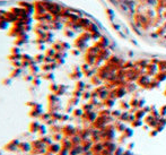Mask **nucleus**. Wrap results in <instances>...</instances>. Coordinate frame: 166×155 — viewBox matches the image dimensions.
<instances>
[{
    "instance_id": "obj_1",
    "label": "nucleus",
    "mask_w": 166,
    "mask_h": 155,
    "mask_svg": "<svg viewBox=\"0 0 166 155\" xmlns=\"http://www.w3.org/2000/svg\"><path fill=\"white\" fill-rule=\"evenodd\" d=\"M3 17H5V19H6L8 23H14V22L18 18V17H17L14 13H12V12H5Z\"/></svg>"
},
{
    "instance_id": "obj_2",
    "label": "nucleus",
    "mask_w": 166,
    "mask_h": 155,
    "mask_svg": "<svg viewBox=\"0 0 166 155\" xmlns=\"http://www.w3.org/2000/svg\"><path fill=\"white\" fill-rule=\"evenodd\" d=\"M29 68V70H31V74L33 75V76H35V75H38V73L41 70V68L38 66V64L36 62H33L32 65L28 67Z\"/></svg>"
},
{
    "instance_id": "obj_3",
    "label": "nucleus",
    "mask_w": 166,
    "mask_h": 155,
    "mask_svg": "<svg viewBox=\"0 0 166 155\" xmlns=\"http://www.w3.org/2000/svg\"><path fill=\"white\" fill-rule=\"evenodd\" d=\"M38 128H40V123L38 121H33L31 125H29V131L31 132H38Z\"/></svg>"
},
{
    "instance_id": "obj_4",
    "label": "nucleus",
    "mask_w": 166,
    "mask_h": 155,
    "mask_svg": "<svg viewBox=\"0 0 166 155\" xmlns=\"http://www.w3.org/2000/svg\"><path fill=\"white\" fill-rule=\"evenodd\" d=\"M18 147L22 150V151H25V152H29L32 150V146L28 144V143H19Z\"/></svg>"
},
{
    "instance_id": "obj_5",
    "label": "nucleus",
    "mask_w": 166,
    "mask_h": 155,
    "mask_svg": "<svg viewBox=\"0 0 166 155\" xmlns=\"http://www.w3.org/2000/svg\"><path fill=\"white\" fill-rule=\"evenodd\" d=\"M22 58H23V54L22 53H17V54H9L8 56V59L10 60V61H16V60H22Z\"/></svg>"
},
{
    "instance_id": "obj_6",
    "label": "nucleus",
    "mask_w": 166,
    "mask_h": 155,
    "mask_svg": "<svg viewBox=\"0 0 166 155\" xmlns=\"http://www.w3.org/2000/svg\"><path fill=\"white\" fill-rule=\"evenodd\" d=\"M22 73H23V68H14V70L12 71V74H10V78L18 77Z\"/></svg>"
},
{
    "instance_id": "obj_7",
    "label": "nucleus",
    "mask_w": 166,
    "mask_h": 155,
    "mask_svg": "<svg viewBox=\"0 0 166 155\" xmlns=\"http://www.w3.org/2000/svg\"><path fill=\"white\" fill-rule=\"evenodd\" d=\"M44 58H45V54H43V53H38V54H36V56L34 57V61H35L36 64H41V62H43V61H44Z\"/></svg>"
},
{
    "instance_id": "obj_8",
    "label": "nucleus",
    "mask_w": 166,
    "mask_h": 155,
    "mask_svg": "<svg viewBox=\"0 0 166 155\" xmlns=\"http://www.w3.org/2000/svg\"><path fill=\"white\" fill-rule=\"evenodd\" d=\"M42 78L45 79V80H53L54 76H53V74H52L51 71H49V73H44V74L42 75Z\"/></svg>"
},
{
    "instance_id": "obj_9",
    "label": "nucleus",
    "mask_w": 166,
    "mask_h": 155,
    "mask_svg": "<svg viewBox=\"0 0 166 155\" xmlns=\"http://www.w3.org/2000/svg\"><path fill=\"white\" fill-rule=\"evenodd\" d=\"M48 99H49V102L50 103H55V102H58L59 101V99H58V95H55V94H50L49 96H48Z\"/></svg>"
},
{
    "instance_id": "obj_10",
    "label": "nucleus",
    "mask_w": 166,
    "mask_h": 155,
    "mask_svg": "<svg viewBox=\"0 0 166 155\" xmlns=\"http://www.w3.org/2000/svg\"><path fill=\"white\" fill-rule=\"evenodd\" d=\"M8 22L3 18V19H0V29H7L8 28Z\"/></svg>"
},
{
    "instance_id": "obj_11",
    "label": "nucleus",
    "mask_w": 166,
    "mask_h": 155,
    "mask_svg": "<svg viewBox=\"0 0 166 155\" xmlns=\"http://www.w3.org/2000/svg\"><path fill=\"white\" fill-rule=\"evenodd\" d=\"M32 84H33L34 86H38V85L41 84V76L35 75L34 78H33V80H32Z\"/></svg>"
},
{
    "instance_id": "obj_12",
    "label": "nucleus",
    "mask_w": 166,
    "mask_h": 155,
    "mask_svg": "<svg viewBox=\"0 0 166 155\" xmlns=\"http://www.w3.org/2000/svg\"><path fill=\"white\" fill-rule=\"evenodd\" d=\"M44 73H49V71H51L52 70V67H51V64H43L42 66V68H41Z\"/></svg>"
},
{
    "instance_id": "obj_13",
    "label": "nucleus",
    "mask_w": 166,
    "mask_h": 155,
    "mask_svg": "<svg viewBox=\"0 0 166 155\" xmlns=\"http://www.w3.org/2000/svg\"><path fill=\"white\" fill-rule=\"evenodd\" d=\"M55 53H57V51H55L53 48H51V49H48V50H45V56H48V57H51V58H53V57L55 56Z\"/></svg>"
},
{
    "instance_id": "obj_14",
    "label": "nucleus",
    "mask_w": 166,
    "mask_h": 155,
    "mask_svg": "<svg viewBox=\"0 0 166 155\" xmlns=\"http://www.w3.org/2000/svg\"><path fill=\"white\" fill-rule=\"evenodd\" d=\"M38 132L41 136H44V135L46 134V127H45V125H40V128H38Z\"/></svg>"
},
{
    "instance_id": "obj_15",
    "label": "nucleus",
    "mask_w": 166,
    "mask_h": 155,
    "mask_svg": "<svg viewBox=\"0 0 166 155\" xmlns=\"http://www.w3.org/2000/svg\"><path fill=\"white\" fill-rule=\"evenodd\" d=\"M59 150H60V146H59V145H54V144H50V145H49V151H52V153H53V152L55 153V152H58Z\"/></svg>"
},
{
    "instance_id": "obj_16",
    "label": "nucleus",
    "mask_w": 166,
    "mask_h": 155,
    "mask_svg": "<svg viewBox=\"0 0 166 155\" xmlns=\"http://www.w3.org/2000/svg\"><path fill=\"white\" fill-rule=\"evenodd\" d=\"M43 121H48V120H50L51 119V113H42V116L40 117Z\"/></svg>"
},
{
    "instance_id": "obj_17",
    "label": "nucleus",
    "mask_w": 166,
    "mask_h": 155,
    "mask_svg": "<svg viewBox=\"0 0 166 155\" xmlns=\"http://www.w3.org/2000/svg\"><path fill=\"white\" fill-rule=\"evenodd\" d=\"M12 65L14 68H22V60H16V61H12Z\"/></svg>"
},
{
    "instance_id": "obj_18",
    "label": "nucleus",
    "mask_w": 166,
    "mask_h": 155,
    "mask_svg": "<svg viewBox=\"0 0 166 155\" xmlns=\"http://www.w3.org/2000/svg\"><path fill=\"white\" fill-rule=\"evenodd\" d=\"M41 142L43 143V144H46V145H50V144H52L51 139H50L49 137H46V136H43V137L41 138Z\"/></svg>"
},
{
    "instance_id": "obj_19",
    "label": "nucleus",
    "mask_w": 166,
    "mask_h": 155,
    "mask_svg": "<svg viewBox=\"0 0 166 155\" xmlns=\"http://www.w3.org/2000/svg\"><path fill=\"white\" fill-rule=\"evenodd\" d=\"M50 90H51L53 93H57L58 90H59V86L55 85V84H51V85H50Z\"/></svg>"
},
{
    "instance_id": "obj_20",
    "label": "nucleus",
    "mask_w": 166,
    "mask_h": 155,
    "mask_svg": "<svg viewBox=\"0 0 166 155\" xmlns=\"http://www.w3.org/2000/svg\"><path fill=\"white\" fill-rule=\"evenodd\" d=\"M53 60H54L53 58H51V57H48V56H45V58H44V61H43V64H51Z\"/></svg>"
},
{
    "instance_id": "obj_21",
    "label": "nucleus",
    "mask_w": 166,
    "mask_h": 155,
    "mask_svg": "<svg viewBox=\"0 0 166 155\" xmlns=\"http://www.w3.org/2000/svg\"><path fill=\"white\" fill-rule=\"evenodd\" d=\"M12 53H14V54H17V53H20V49H19V47L15 45L14 48H12Z\"/></svg>"
},
{
    "instance_id": "obj_22",
    "label": "nucleus",
    "mask_w": 166,
    "mask_h": 155,
    "mask_svg": "<svg viewBox=\"0 0 166 155\" xmlns=\"http://www.w3.org/2000/svg\"><path fill=\"white\" fill-rule=\"evenodd\" d=\"M33 78H34V76H33L32 74H29V75L24 76V80H26V82H32V80H33Z\"/></svg>"
},
{
    "instance_id": "obj_23",
    "label": "nucleus",
    "mask_w": 166,
    "mask_h": 155,
    "mask_svg": "<svg viewBox=\"0 0 166 155\" xmlns=\"http://www.w3.org/2000/svg\"><path fill=\"white\" fill-rule=\"evenodd\" d=\"M2 84H3V85H10V84H12V78L10 77L5 78V79H3V82H2Z\"/></svg>"
},
{
    "instance_id": "obj_24",
    "label": "nucleus",
    "mask_w": 166,
    "mask_h": 155,
    "mask_svg": "<svg viewBox=\"0 0 166 155\" xmlns=\"http://www.w3.org/2000/svg\"><path fill=\"white\" fill-rule=\"evenodd\" d=\"M62 138V136H60V134L59 132H55L54 134V136H53V139H55V141H60Z\"/></svg>"
},
{
    "instance_id": "obj_25",
    "label": "nucleus",
    "mask_w": 166,
    "mask_h": 155,
    "mask_svg": "<svg viewBox=\"0 0 166 155\" xmlns=\"http://www.w3.org/2000/svg\"><path fill=\"white\" fill-rule=\"evenodd\" d=\"M38 50H45V47H44V43H42V44H38Z\"/></svg>"
}]
</instances>
